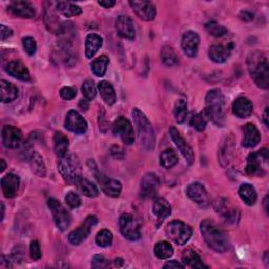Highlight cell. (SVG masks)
Segmentation results:
<instances>
[{
	"label": "cell",
	"mask_w": 269,
	"mask_h": 269,
	"mask_svg": "<svg viewBox=\"0 0 269 269\" xmlns=\"http://www.w3.org/2000/svg\"><path fill=\"white\" fill-rule=\"evenodd\" d=\"M120 231L123 237L129 241H138L141 238L140 227L130 213H123L119 219Z\"/></svg>",
	"instance_id": "30bf717a"
},
{
	"label": "cell",
	"mask_w": 269,
	"mask_h": 269,
	"mask_svg": "<svg viewBox=\"0 0 269 269\" xmlns=\"http://www.w3.org/2000/svg\"><path fill=\"white\" fill-rule=\"evenodd\" d=\"M110 266V262L101 255H96L92 259V267L96 269H102L107 268Z\"/></svg>",
	"instance_id": "f907efd6"
},
{
	"label": "cell",
	"mask_w": 269,
	"mask_h": 269,
	"mask_svg": "<svg viewBox=\"0 0 269 269\" xmlns=\"http://www.w3.org/2000/svg\"><path fill=\"white\" fill-rule=\"evenodd\" d=\"M2 139L7 148H18L22 141V132L19 128L15 126L6 125L2 130Z\"/></svg>",
	"instance_id": "2e32d148"
},
{
	"label": "cell",
	"mask_w": 269,
	"mask_h": 269,
	"mask_svg": "<svg viewBox=\"0 0 269 269\" xmlns=\"http://www.w3.org/2000/svg\"><path fill=\"white\" fill-rule=\"evenodd\" d=\"M130 7L133 12L144 21H153L157 15L156 7L150 2H130Z\"/></svg>",
	"instance_id": "e0dca14e"
},
{
	"label": "cell",
	"mask_w": 269,
	"mask_h": 269,
	"mask_svg": "<svg viewBox=\"0 0 269 269\" xmlns=\"http://www.w3.org/2000/svg\"><path fill=\"white\" fill-rule=\"evenodd\" d=\"M268 196H266V198H265V200H264V204H265V210H266V212L268 211V208H267V203H268Z\"/></svg>",
	"instance_id": "be15d7a7"
},
{
	"label": "cell",
	"mask_w": 269,
	"mask_h": 269,
	"mask_svg": "<svg viewBox=\"0 0 269 269\" xmlns=\"http://www.w3.org/2000/svg\"><path fill=\"white\" fill-rule=\"evenodd\" d=\"M131 115L134 125H136L140 146L147 151L153 150L156 144V136L153 125H151L148 118L144 113L141 112V110L133 109Z\"/></svg>",
	"instance_id": "3957f363"
},
{
	"label": "cell",
	"mask_w": 269,
	"mask_h": 269,
	"mask_svg": "<svg viewBox=\"0 0 269 269\" xmlns=\"http://www.w3.org/2000/svg\"><path fill=\"white\" fill-rule=\"evenodd\" d=\"M58 171L65 182L77 184L82 178V166L75 155H65L59 159Z\"/></svg>",
	"instance_id": "5b68a950"
},
{
	"label": "cell",
	"mask_w": 269,
	"mask_h": 269,
	"mask_svg": "<svg viewBox=\"0 0 269 269\" xmlns=\"http://www.w3.org/2000/svg\"><path fill=\"white\" fill-rule=\"evenodd\" d=\"M161 60L166 66L176 65L178 63V56L175 49L170 45L163 46L161 50Z\"/></svg>",
	"instance_id": "b9f144b4"
},
{
	"label": "cell",
	"mask_w": 269,
	"mask_h": 269,
	"mask_svg": "<svg viewBox=\"0 0 269 269\" xmlns=\"http://www.w3.org/2000/svg\"><path fill=\"white\" fill-rule=\"evenodd\" d=\"M4 216H5V205L4 203H2V220L4 219Z\"/></svg>",
	"instance_id": "e7e4bbea"
},
{
	"label": "cell",
	"mask_w": 269,
	"mask_h": 269,
	"mask_svg": "<svg viewBox=\"0 0 269 269\" xmlns=\"http://www.w3.org/2000/svg\"><path fill=\"white\" fill-rule=\"evenodd\" d=\"M103 39L97 34H89L86 39V56L88 59H92L100 47L102 46Z\"/></svg>",
	"instance_id": "4dcf8cb0"
},
{
	"label": "cell",
	"mask_w": 269,
	"mask_h": 269,
	"mask_svg": "<svg viewBox=\"0 0 269 269\" xmlns=\"http://www.w3.org/2000/svg\"><path fill=\"white\" fill-rule=\"evenodd\" d=\"M55 9L61 13L64 17H74L79 16L82 12L81 8L73 3H55Z\"/></svg>",
	"instance_id": "e575fe53"
},
{
	"label": "cell",
	"mask_w": 269,
	"mask_h": 269,
	"mask_svg": "<svg viewBox=\"0 0 269 269\" xmlns=\"http://www.w3.org/2000/svg\"><path fill=\"white\" fill-rule=\"evenodd\" d=\"M19 91L13 83L2 80L0 81V99L3 103H11L18 98Z\"/></svg>",
	"instance_id": "d4e9b609"
},
{
	"label": "cell",
	"mask_w": 269,
	"mask_h": 269,
	"mask_svg": "<svg viewBox=\"0 0 269 269\" xmlns=\"http://www.w3.org/2000/svg\"><path fill=\"white\" fill-rule=\"evenodd\" d=\"M182 262L185 266H189L191 268H208V266L204 265L198 252L192 248H187L183 251Z\"/></svg>",
	"instance_id": "83f0119b"
},
{
	"label": "cell",
	"mask_w": 269,
	"mask_h": 269,
	"mask_svg": "<svg viewBox=\"0 0 269 269\" xmlns=\"http://www.w3.org/2000/svg\"><path fill=\"white\" fill-rule=\"evenodd\" d=\"M77 96V90L72 87H64L60 90V97L64 100H73Z\"/></svg>",
	"instance_id": "816d5d0a"
},
{
	"label": "cell",
	"mask_w": 269,
	"mask_h": 269,
	"mask_svg": "<svg viewBox=\"0 0 269 269\" xmlns=\"http://www.w3.org/2000/svg\"><path fill=\"white\" fill-rule=\"evenodd\" d=\"M254 106H252L251 101L245 97H240L234 101L232 104L233 114L239 118H247L251 115Z\"/></svg>",
	"instance_id": "4316f807"
},
{
	"label": "cell",
	"mask_w": 269,
	"mask_h": 269,
	"mask_svg": "<svg viewBox=\"0 0 269 269\" xmlns=\"http://www.w3.org/2000/svg\"><path fill=\"white\" fill-rule=\"evenodd\" d=\"M233 153V141H230V137L226 138V141L223 142V146L221 147L219 155H220V162L222 166H226L229 164L231 155Z\"/></svg>",
	"instance_id": "ab89813d"
},
{
	"label": "cell",
	"mask_w": 269,
	"mask_h": 269,
	"mask_svg": "<svg viewBox=\"0 0 269 269\" xmlns=\"http://www.w3.org/2000/svg\"><path fill=\"white\" fill-rule=\"evenodd\" d=\"M5 71L12 77L21 80V81H29L30 80V72L28 67L18 60L10 61L6 67Z\"/></svg>",
	"instance_id": "603a6c76"
},
{
	"label": "cell",
	"mask_w": 269,
	"mask_h": 269,
	"mask_svg": "<svg viewBox=\"0 0 269 269\" xmlns=\"http://www.w3.org/2000/svg\"><path fill=\"white\" fill-rule=\"evenodd\" d=\"M98 89L104 102L110 106L114 105L117 98H116V93H115L114 87L112 86V83L106 80L101 81L98 84Z\"/></svg>",
	"instance_id": "1f68e13d"
},
{
	"label": "cell",
	"mask_w": 269,
	"mask_h": 269,
	"mask_svg": "<svg viewBox=\"0 0 269 269\" xmlns=\"http://www.w3.org/2000/svg\"><path fill=\"white\" fill-rule=\"evenodd\" d=\"M201 233L206 244L219 254H223L229 247V241L226 233L219 228L211 220L202 221L200 225Z\"/></svg>",
	"instance_id": "7a4b0ae2"
},
{
	"label": "cell",
	"mask_w": 269,
	"mask_h": 269,
	"mask_svg": "<svg viewBox=\"0 0 269 269\" xmlns=\"http://www.w3.org/2000/svg\"><path fill=\"white\" fill-rule=\"evenodd\" d=\"M205 113L209 119L218 126H222L224 123V106L225 99L222 92L219 89L209 91L205 98Z\"/></svg>",
	"instance_id": "277c9868"
},
{
	"label": "cell",
	"mask_w": 269,
	"mask_h": 269,
	"mask_svg": "<svg viewBox=\"0 0 269 269\" xmlns=\"http://www.w3.org/2000/svg\"><path fill=\"white\" fill-rule=\"evenodd\" d=\"M77 185H78V189H79L80 193L83 194L84 196H87L89 198H96V197H98L99 190H98V187L96 186V185L93 182H91V181H89L87 179L81 178L78 181Z\"/></svg>",
	"instance_id": "74e56055"
},
{
	"label": "cell",
	"mask_w": 269,
	"mask_h": 269,
	"mask_svg": "<svg viewBox=\"0 0 269 269\" xmlns=\"http://www.w3.org/2000/svg\"><path fill=\"white\" fill-rule=\"evenodd\" d=\"M96 243L100 247H109L113 243V233L109 229H102L96 235Z\"/></svg>",
	"instance_id": "ee69618b"
},
{
	"label": "cell",
	"mask_w": 269,
	"mask_h": 269,
	"mask_svg": "<svg viewBox=\"0 0 269 269\" xmlns=\"http://www.w3.org/2000/svg\"><path fill=\"white\" fill-rule=\"evenodd\" d=\"M47 205L50 211H52L55 224L58 229L64 231L69 228L72 223V216L60 202L54 198H50L47 200Z\"/></svg>",
	"instance_id": "52a82bcc"
},
{
	"label": "cell",
	"mask_w": 269,
	"mask_h": 269,
	"mask_svg": "<svg viewBox=\"0 0 269 269\" xmlns=\"http://www.w3.org/2000/svg\"><path fill=\"white\" fill-rule=\"evenodd\" d=\"M20 178L15 174H8L2 179V189L6 198H14L18 193Z\"/></svg>",
	"instance_id": "7402d4cb"
},
{
	"label": "cell",
	"mask_w": 269,
	"mask_h": 269,
	"mask_svg": "<svg viewBox=\"0 0 269 269\" xmlns=\"http://www.w3.org/2000/svg\"><path fill=\"white\" fill-rule=\"evenodd\" d=\"M178 163V156L176 151L172 148H166L160 155V164L163 168L170 170Z\"/></svg>",
	"instance_id": "8d00e7d4"
},
{
	"label": "cell",
	"mask_w": 269,
	"mask_h": 269,
	"mask_svg": "<svg viewBox=\"0 0 269 269\" xmlns=\"http://www.w3.org/2000/svg\"><path fill=\"white\" fill-rule=\"evenodd\" d=\"M187 197L201 206L208 205V195L203 185L196 182L190 184L186 189Z\"/></svg>",
	"instance_id": "44dd1931"
},
{
	"label": "cell",
	"mask_w": 269,
	"mask_h": 269,
	"mask_svg": "<svg viewBox=\"0 0 269 269\" xmlns=\"http://www.w3.org/2000/svg\"><path fill=\"white\" fill-rule=\"evenodd\" d=\"M209 118L205 111L194 115L191 119V126L198 131H203L206 128Z\"/></svg>",
	"instance_id": "7bdbcfd3"
},
{
	"label": "cell",
	"mask_w": 269,
	"mask_h": 269,
	"mask_svg": "<svg viewBox=\"0 0 269 269\" xmlns=\"http://www.w3.org/2000/svg\"><path fill=\"white\" fill-rule=\"evenodd\" d=\"M185 265L177 261H168L163 265V268H184Z\"/></svg>",
	"instance_id": "db71d44e"
},
{
	"label": "cell",
	"mask_w": 269,
	"mask_h": 269,
	"mask_svg": "<svg viewBox=\"0 0 269 269\" xmlns=\"http://www.w3.org/2000/svg\"><path fill=\"white\" fill-rule=\"evenodd\" d=\"M80 106L82 107V110H83V111L88 110V107H89V101H88V102H87L86 104H84V100H81V102H80Z\"/></svg>",
	"instance_id": "91938a15"
},
{
	"label": "cell",
	"mask_w": 269,
	"mask_h": 269,
	"mask_svg": "<svg viewBox=\"0 0 269 269\" xmlns=\"http://www.w3.org/2000/svg\"><path fill=\"white\" fill-rule=\"evenodd\" d=\"M174 115L177 123L182 124L187 116V102L185 99H179L174 109Z\"/></svg>",
	"instance_id": "60d3db41"
},
{
	"label": "cell",
	"mask_w": 269,
	"mask_h": 269,
	"mask_svg": "<svg viewBox=\"0 0 269 269\" xmlns=\"http://www.w3.org/2000/svg\"><path fill=\"white\" fill-rule=\"evenodd\" d=\"M206 31L213 37H222L227 34V29L216 21H210L205 24Z\"/></svg>",
	"instance_id": "f6af8a7d"
},
{
	"label": "cell",
	"mask_w": 269,
	"mask_h": 269,
	"mask_svg": "<svg viewBox=\"0 0 269 269\" xmlns=\"http://www.w3.org/2000/svg\"><path fill=\"white\" fill-rule=\"evenodd\" d=\"M96 179L102 192L112 198H118L122 192V184L120 181L106 177L101 173H96Z\"/></svg>",
	"instance_id": "5bb4252c"
},
{
	"label": "cell",
	"mask_w": 269,
	"mask_h": 269,
	"mask_svg": "<svg viewBox=\"0 0 269 269\" xmlns=\"http://www.w3.org/2000/svg\"><path fill=\"white\" fill-rule=\"evenodd\" d=\"M12 35H13V31L10 28L6 26L5 24H2V40L4 41L6 39L10 38V37H12Z\"/></svg>",
	"instance_id": "f5cc1de1"
},
{
	"label": "cell",
	"mask_w": 269,
	"mask_h": 269,
	"mask_svg": "<svg viewBox=\"0 0 269 269\" xmlns=\"http://www.w3.org/2000/svg\"><path fill=\"white\" fill-rule=\"evenodd\" d=\"M65 203L71 208H77L81 205V198L75 192H69L65 196Z\"/></svg>",
	"instance_id": "7dc6e473"
},
{
	"label": "cell",
	"mask_w": 269,
	"mask_h": 269,
	"mask_svg": "<svg viewBox=\"0 0 269 269\" xmlns=\"http://www.w3.org/2000/svg\"><path fill=\"white\" fill-rule=\"evenodd\" d=\"M239 195L246 205L252 206V205L256 204L258 195H257L255 187L252 186V185H250L248 183L242 184L239 189Z\"/></svg>",
	"instance_id": "836d02e7"
},
{
	"label": "cell",
	"mask_w": 269,
	"mask_h": 269,
	"mask_svg": "<svg viewBox=\"0 0 269 269\" xmlns=\"http://www.w3.org/2000/svg\"><path fill=\"white\" fill-rule=\"evenodd\" d=\"M232 48H233L232 43H230L228 45L214 44V45L210 46L208 56H209L210 60L213 61L214 63H223L229 58Z\"/></svg>",
	"instance_id": "cb8c5ba5"
},
{
	"label": "cell",
	"mask_w": 269,
	"mask_h": 269,
	"mask_svg": "<svg viewBox=\"0 0 269 269\" xmlns=\"http://www.w3.org/2000/svg\"><path fill=\"white\" fill-rule=\"evenodd\" d=\"M153 212L158 218L159 223L161 224L164 219L170 217L172 213V207L170 203L164 198H157L154 202Z\"/></svg>",
	"instance_id": "f1b7e54d"
},
{
	"label": "cell",
	"mask_w": 269,
	"mask_h": 269,
	"mask_svg": "<svg viewBox=\"0 0 269 269\" xmlns=\"http://www.w3.org/2000/svg\"><path fill=\"white\" fill-rule=\"evenodd\" d=\"M30 256L34 261H38L41 259V248L38 241H32L30 244Z\"/></svg>",
	"instance_id": "681fc988"
},
{
	"label": "cell",
	"mask_w": 269,
	"mask_h": 269,
	"mask_svg": "<svg viewBox=\"0 0 269 269\" xmlns=\"http://www.w3.org/2000/svg\"><path fill=\"white\" fill-rule=\"evenodd\" d=\"M29 163L31 166L32 172L37 175L40 178L45 177L46 175V167L42 157L37 153V151H32L29 156Z\"/></svg>",
	"instance_id": "f546056e"
},
{
	"label": "cell",
	"mask_w": 269,
	"mask_h": 269,
	"mask_svg": "<svg viewBox=\"0 0 269 269\" xmlns=\"http://www.w3.org/2000/svg\"><path fill=\"white\" fill-rule=\"evenodd\" d=\"M247 67L250 77L261 89L269 88V65L261 50H254L247 56Z\"/></svg>",
	"instance_id": "6da1fadb"
},
{
	"label": "cell",
	"mask_w": 269,
	"mask_h": 269,
	"mask_svg": "<svg viewBox=\"0 0 269 269\" xmlns=\"http://www.w3.org/2000/svg\"><path fill=\"white\" fill-rule=\"evenodd\" d=\"M115 25L119 36L128 40H133L134 37H136V30H134L133 22L128 16L121 15L118 17Z\"/></svg>",
	"instance_id": "d6986e66"
},
{
	"label": "cell",
	"mask_w": 269,
	"mask_h": 269,
	"mask_svg": "<svg viewBox=\"0 0 269 269\" xmlns=\"http://www.w3.org/2000/svg\"><path fill=\"white\" fill-rule=\"evenodd\" d=\"M83 96L86 97L87 100H93L97 95V89L95 87V83L92 80L84 81L81 88Z\"/></svg>",
	"instance_id": "bcb514c9"
},
{
	"label": "cell",
	"mask_w": 269,
	"mask_h": 269,
	"mask_svg": "<svg viewBox=\"0 0 269 269\" xmlns=\"http://www.w3.org/2000/svg\"><path fill=\"white\" fill-rule=\"evenodd\" d=\"M22 45L25 50V53L30 56H33L37 50V43L33 37H24L22 39Z\"/></svg>",
	"instance_id": "c3c4849f"
},
{
	"label": "cell",
	"mask_w": 269,
	"mask_h": 269,
	"mask_svg": "<svg viewBox=\"0 0 269 269\" xmlns=\"http://www.w3.org/2000/svg\"><path fill=\"white\" fill-rule=\"evenodd\" d=\"M165 233L171 241L177 245H185L193 235L192 227L182 221H172L167 224Z\"/></svg>",
	"instance_id": "8992f818"
},
{
	"label": "cell",
	"mask_w": 269,
	"mask_h": 269,
	"mask_svg": "<svg viewBox=\"0 0 269 269\" xmlns=\"http://www.w3.org/2000/svg\"><path fill=\"white\" fill-rule=\"evenodd\" d=\"M154 252H155V256L158 259L167 260L174 255V248L168 242L161 241L156 244Z\"/></svg>",
	"instance_id": "f35d334b"
},
{
	"label": "cell",
	"mask_w": 269,
	"mask_h": 269,
	"mask_svg": "<svg viewBox=\"0 0 269 269\" xmlns=\"http://www.w3.org/2000/svg\"><path fill=\"white\" fill-rule=\"evenodd\" d=\"M123 263H124L123 260L120 259V258H117V259L114 260V264H115L116 267H121L123 265Z\"/></svg>",
	"instance_id": "680465c9"
},
{
	"label": "cell",
	"mask_w": 269,
	"mask_h": 269,
	"mask_svg": "<svg viewBox=\"0 0 269 269\" xmlns=\"http://www.w3.org/2000/svg\"><path fill=\"white\" fill-rule=\"evenodd\" d=\"M109 62H110V60H109L107 56H105V55L100 56L97 59H95L91 63V69H92L93 74L97 77H103L107 71Z\"/></svg>",
	"instance_id": "d590c367"
},
{
	"label": "cell",
	"mask_w": 269,
	"mask_h": 269,
	"mask_svg": "<svg viewBox=\"0 0 269 269\" xmlns=\"http://www.w3.org/2000/svg\"><path fill=\"white\" fill-rule=\"evenodd\" d=\"M97 223L98 219L96 216H88L84 219V221L81 223V225L69 234V242L74 246L80 245L84 240L88 239L93 227Z\"/></svg>",
	"instance_id": "9c48e42d"
},
{
	"label": "cell",
	"mask_w": 269,
	"mask_h": 269,
	"mask_svg": "<svg viewBox=\"0 0 269 269\" xmlns=\"http://www.w3.org/2000/svg\"><path fill=\"white\" fill-rule=\"evenodd\" d=\"M268 162V150L263 148L258 153H252L247 158L246 173L250 176L262 177L265 174V167Z\"/></svg>",
	"instance_id": "ba28073f"
},
{
	"label": "cell",
	"mask_w": 269,
	"mask_h": 269,
	"mask_svg": "<svg viewBox=\"0 0 269 269\" xmlns=\"http://www.w3.org/2000/svg\"><path fill=\"white\" fill-rule=\"evenodd\" d=\"M8 10L17 17H20V18H26L31 19L35 17V9L32 6L31 3L29 2H21V0H15L12 2L10 6L8 7Z\"/></svg>",
	"instance_id": "ffe728a7"
},
{
	"label": "cell",
	"mask_w": 269,
	"mask_h": 269,
	"mask_svg": "<svg viewBox=\"0 0 269 269\" xmlns=\"http://www.w3.org/2000/svg\"><path fill=\"white\" fill-rule=\"evenodd\" d=\"M268 112H269V109L268 107H266L265 109V111H264V115H263V120H264V123H265V125L268 127V125H269V123H268Z\"/></svg>",
	"instance_id": "6f0895ef"
},
{
	"label": "cell",
	"mask_w": 269,
	"mask_h": 269,
	"mask_svg": "<svg viewBox=\"0 0 269 269\" xmlns=\"http://www.w3.org/2000/svg\"><path fill=\"white\" fill-rule=\"evenodd\" d=\"M0 163H2V172H4L6 170V162L5 160H0Z\"/></svg>",
	"instance_id": "94428289"
},
{
	"label": "cell",
	"mask_w": 269,
	"mask_h": 269,
	"mask_svg": "<svg viewBox=\"0 0 269 269\" xmlns=\"http://www.w3.org/2000/svg\"><path fill=\"white\" fill-rule=\"evenodd\" d=\"M170 134L172 137V140L174 141V143L176 144V146L178 147V149L180 150V153L185 158V160L187 161L189 164H193L195 161L194 150L192 149L190 144L186 142V140L181 136L180 131L176 127H171Z\"/></svg>",
	"instance_id": "9a60e30c"
},
{
	"label": "cell",
	"mask_w": 269,
	"mask_h": 269,
	"mask_svg": "<svg viewBox=\"0 0 269 269\" xmlns=\"http://www.w3.org/2000/svg\"><path fill=\"white\" fill-rule=\"evenodd\" d=\"M183 52L189 57L194 58L198 54V49L200 45V37L194 31H187L184 33L181 42Z\"/></svg>",
	"instance_id": "ac0fdd59"
},
{
	"label": "cell",
	"mask_w": 269,
	"mask_h": 269,
	"mask_svg": "<svg viewBox=\"0 0 269 269\" xmlns=\"http://www.w3.org/2000/svg\"><path fill=\"white\" fill-rule=\"evenodd\" d=\"M64 127L76 134H83L88 130V122L76 110H71L66 114Z\"/></svg>",
	"instance_id": "4fadbf2b"
},
{
	"label": "cell",
	"mask_w": 269,
	"mask_h": 269,
	"mask_svg": "<svg viewBox=\"0 0 269 269\" xmlns=\"http://www.w3.org/2000/svg\"><path fill=\"white\" fill-rule=\"evenodd\" d=\"M242 16H245V17H243V20H245V21H248V19H247V17H249V19L250 20H252V19H254V15H252V14H250V13H248V12H242Z\"/></svg>",
	"instance_id": "9f6ffc18"
},
{
	"label": "cell",
	"mask_w": 269,
	"mask_h": 269,
	"mask_svg": "<svg viewBox=\"0 0 269 269\" xmlns=\"http://www.w3.org/2000/svg\"><path fill=\"white\" fill-rule=\"evenodd\" d=\"M112 128L116 136H119L126 145H131L134 142L133 127L130 121L125 117H118L114 121Z\"/></svg>",
	"instance_id": "8fae6325"
},
{
	"label": "cell",
	"mask_w": 269,
	"mask_h": 269,
	"mask_svg": "<svg viewBox=\"0 0 269 269\" xmlns=\"http://www.w3.org/2000/svg\"><path fill=\"white\" fill-rule=\"evenodd\" d=\"M261 141V133L259 129L252 123H247L244 126V138L242 141L245 147H255Z\"/></svg>",
	"instance_id": "484cf974"
},
{
	"label": "cell",
	"mask_w": 269,
	"mask_h": 269,
	"mask_svg": "<svg viewBox=\"0 0 269 269\" xmlns=\"http://www.w3.org/2000/svg\"><path fill=\"white\" fill-rule=\"evenodd\" d=\"M98 4H99V6L103 7L105 9H110V8L114 7L116 3L114 2V0H107V2H98Z\"/></svg>",
	"instance_id": "11a10c76"
},
{
	"label": "cell",
	"mask_w": 269,
	"mask_h": 269,
	"mask_svg": "<svg viewBox=\"0 0 269 269\" xmlns=\"http://www.w3.org/2000/svg\"><path fill=\"white\" fill-rule=\"evenodd\" d=\"M160 189V179L155 173H147L143 176L140 184V197L151 199L156 197Z\"/></svg>",
	"instance_id": "7c38bea8"
},
{
	"label": "cell",
	"mask_w": 269,
	"mask_h": 269,
	"mask_svg": "<svg viewBox=\"0 0 269 269\" xmlns=\"http://www.w3.org/2000/svg\"><path fill=\"white\" fill-rule=\"evenodd\" d=\"M264 262L266 263V266L268 267V251L265 252V257H264Z\"/></svg>",
	"instance_id": "6125c7cd"
},
{
	"label": "cell",
	"mask_w": 269,
	"mask_h": 269,
	"mask_svg": "<svg viewBox=\"0 0 269 269\" xmlns=\"http://www.w3.org/2000/svg\"><path fill=\"white\" fill-rule=\"evenodd\" d=\"M69 139L62 132H55L54 134V150L58 159L63 158L67 155V149H69Z\"/></svg>",
	"instance_id": "d6a6232c"
}]
</instances>
